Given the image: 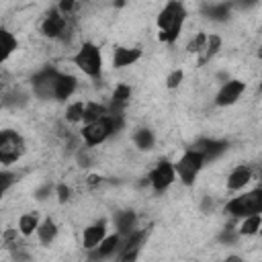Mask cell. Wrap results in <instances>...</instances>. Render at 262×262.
Segmentation results:
<instances>
[{"instance_id":"cell-1","label":"cell","mask_w":262,"mask_h":262,"mask_svg":"<svg viewBox=\"0 0 262 262\" xmlns=\"http://www.w3.org/2000/svg\"><path fill=\"white\" fill-rule=\"evenodd\" d=\"M184 16H186V8L182 2H168L158 14V29H160L158 39L166 43H174L182 31Z\"/></svg>"},{"instance_id":"cell-2","label":"cell","mask_w":262,"mask_h":262,"mask_svg":"<svg viewBox=\"0 0 262 262\" xmlns=\"http://www.w3.org/2000/svg\"><path fill=\"white\" fill-rule=\"evenodd\" d=\"M225 213H229L231 217H242V219L252 217V215H260L262 213V186L231 199L225 205Z\"/></svg>"},{"instance_id":"cell-3","label":"cell","mask_w":262,"mask_h":262,"mask_svg":"<svg viewBox=\"0 0 262 262\" xmlns=\"http://www.w3.org/2000/svg\"><path fill=\"white\" fill-rule=\"evenodd\" d=\"M74 66L78 70H82L86 76H90V78H100V72H102L100 49L94 43H84L78 49V53L74 55Z\"/></svg>"},{"instance_id":"cell-4","label":"cell","mask_w":262,"mask_h":262,"mask_svg":"<svg viewBox=\"0 0 262 262\" xmlns=\"http://www.w3.org/2000/svg\"><path fill=\"white\" fill-rule=\"evenodd\" d=\"M23 154H25V139L16 131H10V129L2 131V135H0V162L4 166H10Z\"/></svg>"},{"instance_id":"cell-5","label":"cell","mask_w":262,"mask_h":262,"mask_svg":"<svg viewBox=\"0 0 262 262\" xmlns=\"http://www.w3.org/2000/svg\"><path fill=\"white\" fill-rule=\"evenodd\" d=\"M203 164H205V160H203V156H201L199 151L186 149V151L182 154V158L174 164V168H176V174L180 176V180H182L186 186H190V184L194 182L196 174L201 172Z\"/></svg>"},{"instance_id":"cell-6","label":"cell","mask_w":262,"mask_h":262,"mask_svg":"<svg viewBox=\"0 0 262 262\" xmlns=\"http://www.w3.org/2000/svg\"><path fill=\"white\" fill-rule=\"evenodd\" d=\"M61 78V72H57L55 68H45L39 74L33 76V92L39 98H55V88L57 82Z\"/></svg>"},{"instance_id":"cell-7","label":"cell","mask_w":262,"mask_h":262,"mask_svg":"<svg viewBox=\"0 0 262 262\" xmlns=\"http://www.w3.org/2000/svg\"><path fill=\"white\" fill-rule=\"evenodd\" d=\"M113 131H117V129H115V121H113L111 115H106V117H102V119H98V121L86 123V125L82 127V137H84L86 145H98V143H102Z\"/></svg>"},{"instance_id":"cell-8","label":"cell","mask_w":262,"mask_h":262,"mask_svg":"<svg viewBox=\"0 0 262 262\" xmlns=\"http://www.w3.org/2000/svg\"><path fill=\"white\" fill-rule=\"evenodd\" d=\"M174 178H176V168H174V164H170L168 160H160L158 166L149 172V184H151L154 190H158V192L166 190V188L174 182Z\"/></svg>"},{"instance_id":"cell-9","label":"cell","mask_w":262,"mask_h":262,"mask_svg":"<svg viewBox=\"0 0 262 262\" xmlns=\"http://www.w3.org/2000/svg\"><path fill=\"white\" fill-rule=\"evenodd\" d=\"M66 27H68L66 16H63L57 8H53V10H49V14L43 18V23H41V33H43L45 37H49V39H57V37H61V35L66 33Z\"/></svg>"},{"instance_id":"cell-10","label":"cell","mask_w":262,"mask_h":262,"mask_svg":"<svg viewBox=\"0 0 262 262\" xmlns=\"http://www.w3.org/2000/svg\"><path fill=\"white\" fill-rule=\"evenodd\" d=\"M244 90H246V84H244L242 80H229V82H225V84L221 86V90L217 92L215 102H217L219 106H229V104L237 102V98L242 96Z\"/></svg>"},{"instance_id":"cell-11","label":"cell","mask_w":262,"mask_h":262,"mask_svg":"<svg viewBox=\"0 0 262 262\" xmlns=\"http://www.w3.org/2000/svg\"><path fill=\"white\" fill-rule=\"evenodd\" d=\"M192 149L199 151L205 162H211V160L219 158V156L227 149V141H219V139H199Z\"/></svg>"},{"instance_id":"cell-12","label":"cell","mask_w":262,"mask_h":262,"mask_svg":"<svg viewBox=\"0 0 262 262\" xmlns=\"http://www.w3.org/2000/svg\"><path fill=\"white\" fill-rule=\"evenodd\" d=\"M104 237H106V221L100 219L98 223H92V225H88L84 229V233H82V246L86 250H94V248L100 246V242Z\"/></svg>"},{"instance_id":"cell-13","label":"cell","mask_w":262,"mask_h":262,"mask_svg":"<svg viewBox=\"0 0 262 262\" xmlns=\"http://www.w3.org/2000/svg\"><path fill=\"white\" fill-rule=\"evenodd\" d=\"M139 57H141V49H137V47H117L113 53V66L125 68V66L135 63Z\"/></svg>"},{"instance_id":"cell-14","label":"cell","mask_w":262,"mask_h":262,"mask_svg":"<svg viewBox=\"0 0 262 262\" xmlns=\"http://www.w3.org/2000/svg\"><path fill=\"white\" fill-rule=\"evenodd\" d=\"M131 98V88L127 84H119L113 92V98H111V115H123V108L127 106Z\"/></svg>"},{"instance_id":"cell-15","label":"cell","mask_w":262,"mask_h":262,"mask_svg":"<svg viewBox=\"0 0 262 262\" xmlns=\"http://www.w3.org/2000/svg\"><path fill=\"white\" fill-rule=\"evenodd\" d=\"M250 180H252V170L248 166H237L227 176V188L229 190H242Z\"/></svg>"},{"instance_id":"cell-16","label":"cell","mask_w":262,"mask_h":262,"mask_svg":"<svg viewBox=\"0 0 262 262\" xmlns=\"http://www.w3.org/2000/svg\"><path fill=\"white\" fill-rule=\"evenodd\" d=\"M121 244V235L119 233H113V235H106L98 248H94L92 252V260H100V258H108L111 254H115V250L119 248Z\"/></svg>"},{"instance_id":"cell-17","label":"cell","mask_w":262,"mask_h":262,"mask_svg":"<svg viewBox=\"0 0 262 262\" xmlns=\"http://www.w3.org/2000/svg\"><path fill=\"white\" fill-rule=\"evenodd\" d=\"M135 213L133 211H119L115 215V225H117V233L119 235H131L133 227H135Z\"/></svg>"},{"instance_id":"cell-18","label":"cell","mask_w":262,"mask_h":262,"mask_svg":"<svg viewBox=\"0 0 262 262\" xmlns=\"http://www.w3.org/2000/svg\"><path fill=\"white\" fill-rule=\"evenodd\" d=\"M76 86H78V82H76L74 76L61 74V78H59V82H57V88H55V100H66V98H70V96L74 94Z\"/></svg>"},{"instance_id":"cell-19","label":"cell","mask_w":262,"mask_h":262,"mask_svg":"<svg viewBox=\"0 0 262 262\" xmlns=\"http://www.w3.org/2000/svg\"><path fill=\"white\" fill-rule=\"evenodd\" d=\"M205 14L213 20H225L229 18V12H231V6L227 2H215V4H207L205 8Z\"/></svg>"},{"instance_id":"cell-20","label":"cell","mask_w":262,"mask_h":262,"mask_svg":"<svg viewBox=\"0 0 262 262\" xmlns=\"http://www.w3.org/2000/svg\"><path fill=\"white\" fill-rule=\"evenodd\" d=\"M133 143H135L141 151H147V149L154 147L156 137H154V133H151L147 127H141V129H137V131L133 133Z\"/></svg>"},{"instance_id":"cell-21","label":"cell","mask_w":262,"mask_h":262,"mask_svg":"<svg viewBox=\"0 0 262 262\" xmlns=\"http://www.w3.org/2000/svg\"><path fill=\"white\" fill-rule=\"evenodd\" d=\"M37 235H39V242H41L43 246H49V244L55 239V235H57V225H55V221H53V219H45V221L39 225Z\"/></svg>"},{"instance_id":"cell-22","label":"cell","mask_w":262,"mask_h":262,"mask_svg":"<svg viewBox=\"0 0 262 262\" xmlns=\"http://www.w3.org/2000/svg\"><path fill=\"white\" fill-rule=\"evenodd\" d=\"M219 49H221V37H219V35H209V37H207V45H205L203 53L199 55V66L207 63Z\"/></svg>"},{"instance_id":"cell-23","label":"cell","mask_w":262,"mask_h":262,"mask_svg":"<svg viewBox=\"0 0 262 262\" xmlns=\"http://www.w3.org/2000/svg\"><path fill=\"white\" fill-rule=\"evenodd\" d=\"M0 49H2V55H0L2 61H6L12 55V51L16 49V39L6 29H0Z\"/></svg>"},{"instance_id":"cell-24","label":"cell","mask_w":262,"mask_h":262,"mask_svg":"<svg viewBox=\"0 0 262 262\" xmlns=\"http://www.w3.org/2000/svg\"><path fill=\"white\" fill-rule=\"evenodd\" d=\"M39 217H37V213H25V215H20V219H18V231L23 233V235H31L33 231H37L39 229Z\"/></svg>"},{"instance_id":"cell-25","label":"cell","mask_w":262,"mask_h":262,"mask_svg":"<svg viewBox=\"0 0 262 262\" xmlns=\"http://www.w3.org/2000/svg\"><path fill=\"white\" fill-rule=\"evenodd\" d=\"M111 115V111L104 106V104H98V102H86V115H84V121L86 123H92V121H98L102 117Z\"/></svg>"},{"instance_id":"cell-26","label":"cell","mask_w":262,"mask_h":262,"mask_svg":"<svg viewBox=\"0 0 262 262\" xmlns=\"http://www.w3.org/2000/svg\"><path fill=\"white\" fill-rule=\"evenodd\" d=\"M260 225H262V217L260 215H252V217H246L239 225V235H254L260 231Z\"/></svg>"},{"instance_id":"cell-27","label":"cell","mask_w":262,"mask_h":262,"mask_svg":"<svg viewBox=\"0 0 262 262\" xmlns=\"http://www.w3.org/2000/svg\"><path fill=\"white\" fill-rule=\"evenodd\" d=\"M145 235H147V231H145V229H141V231H133L131 235H127V242H125V246H123L121 254H127V252L139 250V248H141V244H143V239H145Z\"/></svg>"},{"instance_id":"cell-28","label":"cell","mask_w":262,"mask_h":262,"mask_svg":"<svg viewBox=\"0 0 262 262\" xmlns=\"http://www.w3.org/2000/svg\"><path fill=\"white\" fill-rule=\"evenodd\" d=\"M84 115H86V104H84V102H74V104H70L68 111H66V119H68L70 123H80V121H84Z\"/></svg>"},{"instance_id":"cell-29","label":"cell","mask_w":262,"mask_h":262,"mask_svg":"<svg viewBox=\"0 0 262 262\" xmlns=\"http://www.w3.org/2000/svg\"><path fill=\"white\" fill-rule=\"evenodd\" d=\"M205 45H207V35L205 33H196L190 41H188V45H186V49L190 51V53H203V49H205Z\"/></svg>"},{"instance_id":"cell-30","label":"cell","mask_w":262,"mask_h":262,"mask_svg":"<svg viewBox=\"0 0 262 262\" xmlns=\"http://www.w3.org/2000/svg\"><path fill=\"white\" fill-rule=\"evenodd\" d=\"M182 78H184V72H182V70H174V72L166 78V86H168L170 90H174V88H178V86H180Z\"/></svg>"},{"instance_id":"cell-31","label":"cell","mask_w":262,"mask_h":262,"mask_svg":"<svg viewBox=\"0 0 262 262\" xmlns=\"http://www.w3.org/2000/svg\"><path fill=\"white\" fill-rule=\"evenodd\" d=\"M14 178H16V174H12V172H8V170H2V172H0V188H2V192H6V190L10 188V184H12Z\"/></svg>"},{"instance_id":"cell-32","label":"cell","mask_w":262,"mask_h":262,"mask_svg":"<svg viewBox=\"0 0 262 262\" xmlns=\"http://www.w3.org/2000/svg\"><path fill=\"white\" fill-rule=\"evenodd\" d=\"M237 235H239V231L235 233L231 227H225V229H223V233L219 235V239H221L223 244H233V242L237 239Z\"/></svg>"},{"instance_id":"cell-33","label":"cell","mask_w":262,"mask_h":262,"mask_svg":"<svg viewBox=\"0 0 262 262\" xmlns=\"http://www.w3.org/2000/svg\"><path fill=\"white\" fill-rule=\"evenodd\" d=\"M74 6H76V4H74L72 0H61V2L57 4V10H59V12L66 16L68 12H72V10H74Z\"/></svg>"},{"instance_id":"cell-34","label":"cell","mask_w":262,"mask_h":262,"mask_svg":"<svg viewBox=\"0 0 262 262\" xmlns=\"http://www.w3.org/2000/svg\"><path fill=\"white\" fill-rule=\"evenodd\" d=\"M57 199H59V203H66L70 199V188L66 184H59L57 186Z\"/></svg>"},{"instance_id":"cell-35","label":"cell","mask_w":262,"mask_h":262,"mask_svg":"<svg viewBox=\"0 0 262 262\" xmlns=\"http://www.w3.org/2000/svg\"><path fill=\"white\" fill-rule=\"evenodd\" d=\"M137 254H139V250H133V252L121 254V260H119V262H135V260H137Z\"/></svg>"},{"instance_id":"cell-36","label":"cell","mask_w":262,"mask_h":262,"mask_svg":"<svg viewBox=\"0 0 262 262\" xmlns=\"http://www.w3.org/2000/svg\"><path fill=\"white\" fill-rule=\"evenodd\" d=\"M49 192H51V184H45V186H41V188L37 190V199L41 201V199H45Z\"/></svg>"},{"instance_id":"cell-37","label":"cell","mask_w":262,"mask_h":262,"mask_svg":"<svg viewBox=\"0 0 262 262\" xmlns=\"http://www.w3.org/2000/svg\"><path fill=\"white\" fill-rule=\"evenodd\" d=\"M201 209H203L205 213H207V211H211V209H213V201H211L209 196H205V199H203V205H201Z\"/></svg>"},{"instance_id":"cell-38","label":"cell","mask_w":262,"mask_h":262,"mask_svg":"<svg viewBox=\"0 0 262 262\" xmlns=\"http://www.w3.org/2000/svg\"><path fill=\"white\" fill-rule=\"evenodd\" d=\"M225 262H246L244 258H239V256H227L225 258Z\"/></svg>"},{"instance_id":"cell-39","label":"cell","mask_w":262,"mask_h":262,"mask_svg":"<svg viewBox=\"0 0 262 262\" xmlns=\"http://www.w3.org/2000/svg\"><path fill=\"white\" fill-rule=\"evenodd\" d=\"M88 182L94 186V184H98V182H100V176H90V178H88Z\"/></svg>"},{"instance_id":"cell-40","label":"cell","mask_w":262,"mask_h":262,"mask_svg":"<svg viewBox=\"0 0 262 262\" xmlns=\"http://www.w3.org/2000/svg\"><path fill=\"white\" fill-rule=\"evenodd\" d=\"M260 178H262V168H260Z\"/></svg>"},{"instance_id":"cell-41","label":"cell","mask_w":262,"mask_h":262,"mask_svg":"<svg viewBox=\"0 0 262 262\" xmlns=\"http://www.w3.org/2000/svg\"><path fill=\"white\" fill-rule=\"evenodd\" d=\"M260 233H262V225H260Z\"/></svg>"}]
</instances>
